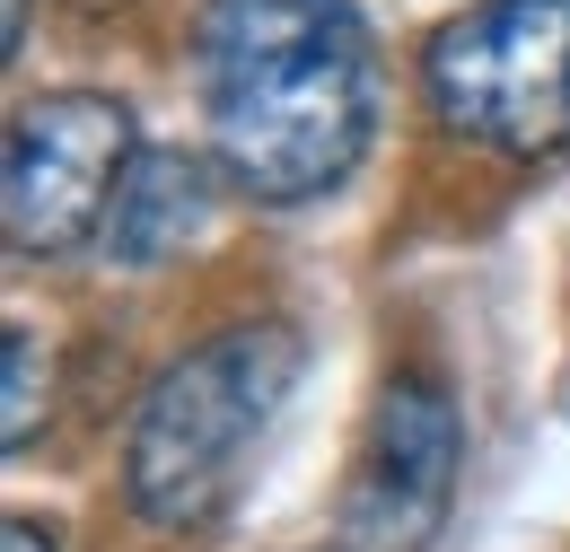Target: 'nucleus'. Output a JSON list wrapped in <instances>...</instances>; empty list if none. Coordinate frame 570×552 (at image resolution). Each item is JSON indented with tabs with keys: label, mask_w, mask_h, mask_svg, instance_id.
<instances>
[{
	"label": "nucleus",
	"mask_w": 570,
	"mask_h": 552,
	"mask_svg": "<svg viewBox=\"0 0 570 552\" xmlns=\"http://www.w3.org/2000/svg\"><path fill=\"white\" fill-rule=\"evenodd\" d=\"M194 97L246 203H325L377 132V53L352 0H203Z\"/></svg>",
	"instance_id": "1"
},
{
	"label": "nucleus",
	"mask_w": 570,
	"mask_h": 552,
	"mask_svg": "<svg viewBox=\"0 0 570 552\" xmlns=\"http://www.w3.org/2000/svg\"><path fill=\"white\" fill-rule=\"evenodd\" d=\"M307 368V343L289 325H228L212 343L176 351L132 404L124 430V500L158 535H203L246 483V456L264 447L273 413Z\"/></svg>",
	"instance_id": "2"
},
{
	"label": "nucleus",
	"mask_w": 570,
	"mask_h": 552,
	"mask_svg": "<svg viewBox=\"0 0 570 552\" xmlns=\"http://www.w3.org/2000/svg\"><path fill=\"white\" fill-rule=\"evenodd\" d=\"M430 115L474 149H570V0H465L422 45Z\"/></svg>",
	"instance_id": "3"
},
{
	"label": "nucleus",
	"mask_w": 570,
	"mask_h": 552,
	"mask_svg": "<svg viewBox=\"0 0 570 552\" xmlns=\"http://www.w3.org/2000/svg\"><path fill=\"white\" fill-rule=\"evenodd\" d=\"M141 158L132 106L97 88H53L9 115V158H0V237L27 264H62L106 237V210Z\"/></svg>",
	"instance_id": "4"
},
{
	"label": "nucleus",
	"mask_w": 570,
	"mask_h": 552,
	"mask_svg": "<svg viewBox=\"0 0 570 552\" xmlns=\"http://www.w3.org/2000/svg\"><path fill=\"white\" fill-rule=\"evenodd\" d=\"M465 474V421L430 377H386L377 413L360 430L352 491H343V544L334 552H430Z\"/></svg>",
	"instance_id": "5"
},
{
	"label": "nucleus",
	"mask_w": 570,
	"mask_h": 552,
	"mask_svg": "<svg viewBox=\"0 0 570 552\" xmlns=\"http://www.w3.org/2000/svg\"><path fill=\"white\" fill-rule=\"evenodd\" d=\"M203 219H212V167H203L194 149H149L141 140L124 194L106 210L97 255L124 264V273H158L167 255H185V246L203 237Z\"/></svg>",
	"instance_id": "6"
},
{
	"label": "nucleus",
	"mask_w": 570,
	"mask_h": 552,
	"mask_svg": "<svg viewBox=\"0 0 570 552\" xmlns=\"http://www.w3.org/2000/svg\"><path fill=\"white\" fill-rule=\"evenodd\" d=\"M45 343H36V325H9L0 334V447L18 456L27 438H36V421H45Z\"/></svg>",
	"instance_id": "7"
},
{
	"label": "nucleus",
	"mask_w": 570,
	"mask_h": 552,
	"mask_svg": "<svg viewBox=\"0 0 570 552\" xmlns=\"http://www.w3.org/2000/svg\"><path fill=\"white\" fill-rule=\"evenodd\" d=\"M0 552H62V526H45V518H9V526H0Z\"/></svg>",
	"instance_id": "8"
},
{
	"label": "nucleus",
	"mask_w": 570,
	"mask_h": 552,
	"mask_svg": "<svg viewBox=\"0 0 570 552\" xmlns=\"http://www.w3.org/2000/svg\"><path fill=\"white\" fill-rule=\"evenodd\" d=\"M27 9H36V0H0V62H18V45H27Z\"/></svg>",
	"instance_id": "9"
}]
</instances>
